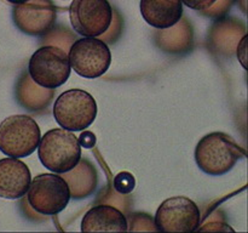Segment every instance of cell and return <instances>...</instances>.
<instances>
[{
  "instance_id": "obj_5",
  "label": "cell",
  "mask_w": 248,
  "mask_h": 233,
  "mask_svg": "<svg viewBox=\"0 0 248 233\" xmlns=\"http://www.w3.org/2000/svg\"><path fill=\"white\" fill-rule=\"evenodd\" d=\"M29 206L41 215H57L70 200L67 181L55 172L36 175L27 191Z\"/></svg>"
},
{
  "instance_id": "obj_18",
  "label": "cell",
  "mask_w": 248,
  "mask_h": 233,
  "mask_svg": "<svg viewBox=\"0 0 248 233\" xmlns=\"http://www.w3.org/2000/svg\"><path fill=\"white\" fill-rule=\"evenodd\" d=\"M232 2H234V0H216L212 6L208 7L205 11H201V14L211 17V18H219V17L224 16L229 11Z\"/></svg>"
},
{
  "instance_id": "obj_16",
  "label": "cell",
  "mask_w": 248,
  "mask_h": 233,
  "mask_svg": "<svg viewBox=\"0 0 248 233\" xmlns=\"http://www.w3.org/2000/svg\"><path fill=\"white\" fill-rule=\"evenodd\" d=\"M121 32H123V18H121L120 14L115 9H113V19H111L110 27L106 33L102 34L98 38L106 44H113L120 38Z\"/></svg>"
},
{
  "instance_id": "obj_14",
  "label": "cell",
  "mask_w": 248,
  "mask_h": 233,
  "mask_svg": "<svg viewBox=\"0 0 248 233\" xmlns=\"http://www.w3.org/2000/svg\"><path fill=\"white\" fill-rule=\"evenodd\" d=\"M62 177L69 187L70 198H86L93 193L97 187V171L93 164L87 159H80L72 170L63 172Z\"/></svg>"
},
{
  "instance_id": "obj_20",
  "label": "cell",
  "mask_w": 248,
  "mask_h": 233,
  "mask_svg": "<svg viewBox=\"0 0 248 233\" xmlns=\"http://www.w3.org/2000/svg\"><path fill=\"white\" fill-rule=\"evenodd\" d=\"M247 35L244 34L242 39H240L239 44H237L236 48V53H237V58H239V62L241 63L242 68L246 69V60H247Z\"/></svg>"
},
{
  "instance_id": "obj_13",
  "label": "cell",
  "mask_w": 248,
  "mask_h": 233,
  "mask_svg": "<svg viewBox=\"0 0 248 233\" xmlns=\"http://www.w3.org/2000/svg\"><path fill=\"white\" fill-rule=\"evenodd\" d=\"M140 14L149 26L166 29L183 17L181 0H140Z\"/></svg>"
},
{
  "instance_id": "obj_4",
  "label": "cell",
  "mask_w": 248,
  "mask_h": 233,
  "mask_svg": "<svg viewBox=\"0 0 248 233\" xmlns=\"http://www.w3.org/2000/svg\"><path fill=\"white\" fill-rule=\"evenodd\" d=\"M40 137L38 123L26 114L7 116L0 123V150L10 157L31 155L38 148Z\"/></svg>"
},
{
  "instance_id": "obj_9",
  "label": "cell",
  "mask_w": 248,
  "mask_h": 233,
  "mask_svg": "<svg viewBox=\"0 0 248 233\" xmlns=\"http://www.w3.org/2000/svg\"><path fill=\"white\" fill-rule=\"evenodd\" d=\"M69 17L78 34L98 38L110 27L113 7L108 0H73Z\"/></svg>"
},
{
  "instance_id": "obj_17",
  "label": "cell",
  "mask_w": 248,
  "mask_h": 233,
  "mask_svg": "<svg viewBox=\"0 0 248 233\" xmlns=\"http://www.w3.org/2000/svg\"><path fill=\"white\" fill-rule=\"evenodd\" d=\"M114 189L120 194H128L135 189L136 179L131 172H119L113 181Z\"/></svg>"
},
{
  "instance_id": "obj_7",
  "label": "cell",
  "mask_w": 248,
  "mask_h": 233,
  "mask_svg": "<svg viewBox=\"0 0 248 233\" xmlns=\"http://www.w3.org/2000/svg\"><path fill=\"white\" fill-rule=\"evenodd\" d=\"M72 69L80 77L94 79L106 74L111 63V52L103 40L82 36L73 41L68 52Z\"/></svg>"
},
{
  "instance_id": "obj_3",
  "label": "cell",
  "mask_w": 248,
  "mask_h": 233,
  "mask_svg": "<svg viewBox=\"0 0 248 233\" xmlns=\"http://www.w3.org/2000/svg\"><path fill=\"white\" fill-rule=\"evenodd\" d=\"M53 116L65 130L82 131L89 128L97 116V103L91 94L81 89L62 92L53 106Z\"/></svg>"
},
{
  "instance_id": "obj_22",
  "label": "cell",
  "mask_w": 248,
  "mask_h": 233,
  "mask_svg": "<svg viewBox=\"0 0 248 233\" xmlns=\"http://www.w3.org/2000/svg\"><path fill=\"white\" fill-rule=\"evenodd\" d=\"M6 1L11 2V4L14 5H18V4H23V2L28 1V0H6Z\"/></svg>"
},
{
  "instance_id": "obj_15",
  "label": "cell",
  "mask_w": 248,
  "mask_h": 233,
  "mask_svg": "<svg viewBox=\"0 0 248 233\" xmlns=\"http://www.w3.org/2000/svg\"><path fill=\"white\" fill-rule=\"evenodd\" d=\"M53 90L40 86L31 80L28 72L19 77L16 86V97L19 104L29 111H39L46 108L52 100Z\"/></svg>"
},
{
  "instance_id": "obj_1",
  "label": "cell",
  "mask_w": 248,
  "mask_h": 233,
  "mask_svg": "<svg viewBox=\"0 0 248 233\" xmlns=\"http://www.w3.org/2000/svg\"><path fill=\"white\" fill-rule=\"evenodd\" d=\"M246 150L230 135L215 131L203 136L195 148V160L200 170L212 176L229 172Z\"/></svg>"
},
{
  "instance_id": "obj_10",
  "label": "cell",
  "mask_w": 248,
  "mask_h": 233,
  "mask_svg": "<svg viewBox=\"0 0 248 233\" xmlns=\"http://www.w3.org/2000/svg\"><path fill=\"white\" fill-rule=\"evenodd\" d=\"M56 17L57 11L52 0H28L15 5L12 10L15 26L31 36H43L52 31Z\"/></svg>"
},
{
  "instance_id": "obj_6",
  "label": "cell",
  "mask_w": 248,
  "mask_h": 233,
  "mask_svg": "<svg viewBox=\"0 0 248 233\" xmlns=\"http://www.w3.org/2000/svg\"><path fill=\"white\" fill-rule=\"evenodd\" d=\"M27 72L40 86L52 90L60 87L72 72L67 51L55 45L41 46L31 55Z\"/></svg>"
},
{
  "instance_id": "obj_8",
  "label": "cell",
  "mask_w": 248,
  "mask_h": 233,
  "mask_svg": "<svg viewBox=\"0 0 248 233\" xmlns=\"http://www.w3.org/2000/svg\"><path fill=\"white\" fill-rule=\"evenodd\" d=\"M200 209L188 197H171L157 208L154 218L156 231L195 232L200 226Z\"/></svg>"
},
{
  "instance_id": "obj_12",
  "label": "cell",
  "mask_w": 248,
  "mask_h": 233,
  "mask_svg": "<svg viewBox=\"0 0 248 233\" xmlns=\"http://www.w3.org/2000/svg\"><path fill=\"white\" fill-rule=\"evenodd\" d=\"M127 230L126 216L113 205L93 206L81 221L82 232H125Z\"/></svg>"
},
{
  "instance_id": "obj_19",
  "label": "cell",
  "mask_w": 248,
  "mask_h": 233,
  "mask_svg": "<svg viewBox=\"0 0 248 233\" xmlns=\"http://www.w3.org/2000/svg\"><path fill=\"white\" fill-rule=\"evenodd\" d=\"M182 4L186 5L190 9L196 10V11H205L208 7L212 6L216 0H181Z\"/></svg>"
},
{
  "instance_id": "obj_21",
  "label": "cell",
  "mask_w": 248,
  "mask_h": 233,
  "mask_svg": "<svg viewBox=\"0 0 248 233\" xmlns=\"http://www.w3.org/2000/svg\"><path fill=\"white\" fill-rule=\"evenodd\" d=\"M78 140H79L80 146H82V147L85 148H92L96 145V135H94L93 133H91V131H84V133L78 137Z\"/></svg>"
},
{
  "instance_id": "obj_11",
  "label": "cell",
  "mask_w": 248,
  "mask_h": 233,
  "mask_svg": "<svg viewBox=\"0 0 248 233\" xmlns=\"http://www.w3.org/2000/svg\"><path fill=\"white\" fill-rule=\"evenodd\" d=\"M31 175L29 167L19 158L0 159V197L18 199L24 197L29 188Z\"/></svg>"
},
{
  "instance_id": "obj_2",
  "label": "cell",
  "mask_w": 248,
  "mask_h": 233,
  "mask_svg": "<svg viewBox=\"0 0 248 233\" xmlns=\"http://www.w3.org/2000/svg\"><path fill=\"white\" fill-rule=\"evenodd\" d=\"M38 155L46 169L63 174L72 170L81 159V146L73 131L52 129L40 137Z\"/></svg>"
}]
</instances>
